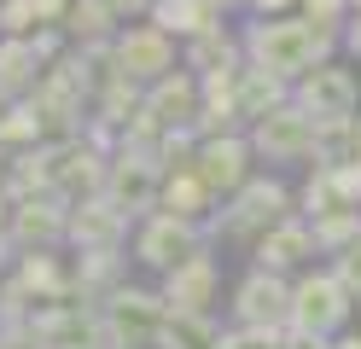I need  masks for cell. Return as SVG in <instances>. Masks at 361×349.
Returning <instances> with one entry per match:
<instances>
[{"label":"cell","mask_w":361,"mask_h":349,"mask_svg":"<svg viewBox=\"0 0 361 349\" xmlns=\"http://www.w3.org/2000/svg\"><path fill=\"white\" fill-rule=\"evenodd\" d=\"M128 239H134V221L105 192L71 209V250H128Z\"/></svg>","instance_id":"17"},{"label":"cell","mask_w":361,"mask_h":349,"mask_svg":"<svg viewBox=\"0 0 361 349\" xmlns=\"http://www.w3.org/2000/svg\"><path fill=\"white\" fill-rule=\"evenodd\" d=\"M12 279L41 302V309H47V302H71V256L64 250H24Z\"/></svg>","instance_id":"19"},{"label":"cell","mask_w":361,"mask_h":349,"mask_svg":"<svg viewBox=\"0 0 361 349\" xmlns=\"http://www.w3.org/2000/svg\"><path fill=\"white\" fill-rule=\"evenodd\" d=\"M35 146H47V128H41V116L30 99H18L6 116H0V152L18 157V152H35Z\"/></svg>","instance_id":"27"},{"label":"cell","mask_w":361,"mask_h":349,"mask_svg":"<svg viewBox=\"0 0 361 349\" xmlns=\"http://www.w3.org/2000/svg\"><path fill=\"white\" fill-rule=\"evenodd\" d=\"M298 18H309L321 35H344V23L355 12H350V0H298Z\"/></svg>","instance_id":"33"},{"label":"cell","mask_w":361,"mask_h":349,"mask_svg":"<svg viewBox=\"0 0 361 349\" xmlns=\"http://www.w3.org/2000/svg\"><path fill=\"white\" fill-rule=\"evenodd\" d=\"M198 175H204V186L210 192L228 204L233 192L245 180L257 175V152H251V140L245 134H228V140H204V146H198V163H192Z\"/></svg>","instance_id":"16"},{"label":"cell","mask_w":361,"mask_h":349,"mask_svg":"<svg viewBox=\"0 0 361 349\" xmlns=\"http://www.w3.org/2000/svg\"><path fill=\"white\" fill-rule=\"evenodd\" d=\"M245 12H251V18H291L298 0H245Z\"/></svg>","instance_id":"38"},{"label":"cell","mask_w":361,"mask_h":349,"mask_svg":"<svg viewBox=\"0 0 361 349\" xmlns=\"http://www.w3.org/2000/svg\"><path fill=\"white\" fill-rule=\"evenodd\" d=\"M216 349H286V332H245V326H228Z\"/></svg>","instance_id":"35"},{"label":"cell","mask_w":361,"mask_h":349,"mask_svg":"<svg viewBox=\"0 0 361 349\" xmlns=\"http://www.w3.org/2000/svg\"><path fill=\"white\" fill-rule=\"evenodd\" d=\"M105 6L117 12L123 23H140V18H152V6H157V0H105Z\"/></svg>","instance_id":"39"},{"label":"cell","mask_w":361,"mask_h":349,"mask_svg":"<svg viewBox=\"0 0 361 349\" xmlns=\"http://www.w3.org/2000/svg\"><path fill=\"white\" fill-rule=\"evenodd\" d=\"M355 157H361V116H355Z\"/></svg>","instance_id":"49"},{"label":"cell","mask_w":361,"mask_h":349,"mask_svg":"<svg viewBox=\"0 0 361 349\" xmlns=\"http://www.w3.org/2000/svg\"><path fill=\"white\" fill-rule=\"evenodd\" d=\"M157 209H164V216H175V221L204 227L216 209H221V198L204 186V175H198V169H180V175H164V198H157Z\"/></svg>","instance_id":"20"},{"label":"cell","mask_w":361,"mask_h":349,"mask_svg":"<svg viewBox=\"0 0 361 349\" xmlns=\"http://www.w3.org/2000/svg\"><path fill=\"white\" fill-rule=\"evenodd\" d=\"M314 250L321 256H344L355 239H361V209H326V216H314Z\"/></svg>","instance_id":"30"},{"label":"cell","mask_w":361,"mask_h":349,"mask_svg":"<svg viewBox=\"0 0 361 349\" xmlns=\"http://www.w3.org/2000/svg\"><path fill=\"white\" fill-rule=\"evenodd\" d=\"M326 209H350L344 198H338V180H332V169H309V180L298 186V216H326Z\"/></svg>","instance_id":"31"},{"label":"cell","mask_w":361,"mask_h":349,"mask_svg":"<svg viewBox=\"0 0 361 349\" xmlns=\"http://www.w3.org/2000/svg\"><path fill=\"white\" fill-rule=\"evenodd\" d=\"M326 268L338 274V286H344V291H350V297L361 302V239H355V245H350L344 256H332V262H326Z\"/></svg>","instance_id":"36"},{"label":"cell","mask_w":361,"mask_h":349,"mask_svg":"<svg viewBox=\"0 0 361 349\" xmlns=\"http://www.w3.org/2000/svg\"><path fill=\"white\" fill-rule=\"evenodd\" d=\"M128 262H134L128 250H71V297L87 309H105L123 286H134Z\"/></svg>","instance_id":"15"},{"label":"cell","mask_w":361,"mask_h":349,"mask_svg":"<svg viewBox=\"0 0 361 349\" xmlns=\"http://www.w3.org/2000/svg\"><path fill=\"white\" fill-rule=\"evenodd\" d=\"M245 140H251L257 163H314V116L298 105L268 111L262 123L245 128Z\"/></svg>","instance_id":"10"},{"label":"cell","mask_w":361,"mask_h":349,"mask_svg":"<svg viewBox=\"0 0 361 349\" xmlns=\"http://www.w3.org/2000/svg\"><path fill=\"white\" fill-rule=\"evenodd\" d=\"M291 105L309 111L314 123H338V116H361V76L350 64H314L309 76L291 82Z\"/></svg>","instance_id":"8"},{"label":"cell","mask_w":361,"mask_h":349,"mask_svg":"<svg viewBox=\"0 0 361 349\" xmlns=\"http://www.w3.org/2000/svg\"><path fill=\"white\" fill-rule=\"evenodd\" d=\"M286 314H291V279L251 268L233 286L228 326H245V332H286Z\"/></svg>","instance_id":"9"},{"label":"cell","mask_w":361,"mask_h":349,"mask_svg":"<svg viewBox=\"0 0 361 349\" xmlns=\"http://www.w3.org/2000/svg\"><path fill=\"white\" fill-rule=\"evenodd\" d=\"M71 198H59V192H41V198H24V204H12V245L18 256L24 250H71Z\"/></svg>","instance_id":"11"},{"label":"cell","mask_w":361,"mask_h":349,"mask_svg":"<svg viewBox=\"0 0 361 349\" xmlns=\"http://www.w3.org/2000/svg\"><path fill=\"white\" fill-rule=\"evenodd\" d=\"M6 221H12V198L0 192V227H6Z\"/></svg>","instance_id":"45"},{"label":"cell","mask_w":361,"mask_h":349,"mask_svg":"<svg viewBox=\"0 0 361 349\" xmlns=\"http://www.w3.org/2000/svg\"><path fill=\"white\" fill-rule=\"evenodd\" d=\"M245 64V47L239 35L221 23V30H204V35H192V41H180V70H192V76H210V70H233Z\"/></svg>","instance_id":"22"},{"label":"cell","mask_w":361,"mask_h":349,"mask_svg":"<svg viewBox=\"0 0 361 349\" xmlns=\"http://www.w3.org/2000/svg\"><path fill=\"white\" fill-rule=\"evenodd\" d=\"M157 291H164L169 314H216V291H221L216 250H198V256H187L180 268H169L164 279H157Z\"/></svg>","instance_id":"13"},{"label":"cell","mask_w":361,"mask_h":349,"mask_svg":"<svg viewBox=\"0 0 361 349\" xmlns=\"http://www.w3.org/2000/svg\"><path fill=\"white\" fill-rule=\"evenodd\" d=\"M280 105H291V82L245 64V76H239V116H245V123H262V116L280 111Z\"/></svg>","instance_id":"25"},{"label":"cell","mask_w":361,"mask_h":349,"mask_svg":"<svg viewBox=\"0 0 361 349\" xmlns=\"http://www.w3.org/2000/svg\"><path fill=\"white\" fill-rule=\"evenodd\" d=\"M332 349H361V332H344V338H338Z\"/></svg>","instance_id":"44"},{"label":"cell","mask_w":361,"mask_h":349,"mask_svg":"<svg viewBox=\"0 0 361 349\" xmlns=\"http://www.w3.org/2000/svg\"><path fill=\"white\" fill-rule=\"evenodd\" d=\"M41 30V18H35V0H0V35H12V41H30Z\"/></svg>","instance_id":"34"},{"label":"cell","mask_w":361,"mask_h":349,"mask_svg":"<svg viewBox=\"0 0 361 349\" xmlns=\"http://www.w3.org/2000/svg\"><path fill=\"white\" fill-rule=\"evenodd\" d=\"M6 169H12V157H6V152H0V192H6Z\"/></svg>","instance_id":"46"},{"label":"cell","mask_w":361,"mask_h":349,"mask_svg":"<svg viewBox=\"0 0 361 349\" xmlns=\"http://www.w3.org/2000/svg\"><path fill=\"white\" fill-rule=\"evenodd\" d=\"M198 146H204V140H198L192 128H169L164 140H157V163H164V175L192 169V163H198Z\"/></svg>","instance_id":"32"},{"label":"cell","mask_w":361,"mask_h":349,"mask_svg":"<svg viewBox=\"0 0 361 349\" xmlns=\"http://www.w3.org/2000/svg\"><path fill=\"white\" fill-rule=\"evenodd\" d=\"M105 169H111V157L94 152L82 134L76 140H47V175H53V192L59 198H71V204L99 198L105 192Z\"/></svg>","instance_id":"12"},{"label":"cell","mask_w":361,"mask_h":349,"mask_svg":"<svg viewBox=\"0 0 361 349\" xmlns=\"http://www.w3.org/2000/svg\"><path fill=\"white\" fill-rule=\"evenodd\" d=\"M198 250H210L204 245V227L175 221V216H164V209H152L146 221H134V239H128V256L146 274H157V279H164L169 268H180L187 256H198Z\"/></svg>","instance_id":"6"},{"label":"cell","mask_w":361,"mask_h":349,"mask_svg":"<svg viewBox=\"0 0 361 349\" xmlns=\"http://www.w3.org/2000/svg\"><path fill=\"white\" fill-rule=\"evenodd\" d=\"M99 326H105V349H157L169 326V302L157 286H123L99 309Z\"/></svg>","instance_id":"4"},{"label":"cell","mask_w":361,"mask_h":349,"mask_svg":"<svg viewBox=\"0 0 361 349\" xmlns=\"http://www.w3.org/2000/svg\"><path fill=\"white\" fill-rule=\"evenodd\" d=\"M111 59H117V76L152 87V82H164V76L180 70V41L140 18V23H123V35L111 41Z\"/></svg>","instance_id":"7"},{"label":"cell","mask_w":361,"mask_h":349,"mask_svg":"<svg viewBox=\"0 0 361 349\" xmlns=\"http://www.w3.org/2000/svg\"><path fill=\"white\" fill-rule=\"evenodd\" d=\"M291 216H298V192H291L280 175H262V169H257V175L204 221V245H210V250H216V245L251 250L268 227H280V221H291Z\"/></svg>","instance_id":"2"},{"label":"cell","mask_w":361,"mask_h":349,"mask_svg":"<svg viewBox=\"0 0 361 349\" xmlns=\"http://www.w3.org/2000/svg\"><path fill=\"white\" fill-rule=\"evenodd\" d=\"M350 12H361V0H350Z\"/></svg>","instance_id":"50"},{"label":"cell","mask_w":361,"mask_h":349,"mask_svg":"<svg viewBox=\"0 0 361 349\" xmlns=\"http://www.w3.org/2000/svg\"><path fill=\"white\" fill-rule=\"evenodd\" d=\"M286 349H332L326 338H298V332H286Z\"/></svg>","instance_id":"43"},{"label":"cell","mask_w":361,"mask_h":349,"mask_svg":"<svg viewBox=\"0 0 361 349\" xmlns=\"http://www.w3.org/2000/svg\"><path fill=\"white\" fill-rule=\"evenodd\" d=\"M221 343V320L216 314H169L157 349H216Z\"/></svg>","instance_id":"28"},{"label":"cell","mask_w":361,"mask_h":349,"mask_svg":"<svg viewBox=\"0 0 361 349\" xmlns=\"http://www.w3.org/2000/svg\"><path fill=\"white\" fill-rule=\"evenodd\" d=\"M30 41H35V53H41V64H59L64 53H71V35H64L59 23H41V30H35Z\"/></svg>","instance_id":"37"},{"label":"cell","mask_w":361,"mask_h":349,"mask_svg":"<svg viewBox=\"0 0 361 349\" xmlns=\"http://www.w3.org/2000/svg\"><path fill=\"white\" fill-rule=\"evenodd\" d=\"M216 6H221V12H239V6H245V0H216Z\"/></svg>","instance_id":"48"},{"label":"cell","mask_w":361,"mask_h":349,"mask_svg":"<svg viewBox=\"0 0 361 349\" xmlns=\"http://www.w3.org/2000/svg\"><path fill=\"white\" fill-rule=\"evenodd\" d=\"M41 76H47V64H41L35 41H12V35H0V87H6L12 99H30V93L41 87Z\"/></svg>","instance_id":"23"},{"label":"cell","mask_w":361,"mask_h":349,"mask_svg":"<svg viewBox=\"0 0 361 349\" xmlns=\"http://www.w3.org/2000/svg\"><path fill=\"white\" fill-rule=\"evenodd\" d=\"M239 47H245V64L251 70H268V76L280 82H298L309 76L314 64H332L344 47H338V35H321L309 18H251L239 23Z\"/></svg>","instance_id":"1"},{"label":"cell","mask_w":361,"mask_h":349,"mask_svg":"<svg viewBox=\"0 0 361 349\" xmlns=\"http://www.w3.org/2000/svg\"><path fill=\"white\" fill-rule=\"evenodd\" d=\"M146 111L164 128H192L198 111H204V87H198L192 70H175V76H164V82L146 87Z\"/></svg>","instance_id":"18"},{"label":"cell","mask_w":361,"mask_h":349,"mask_svg":"<svg viewBox=\"0 0 361 349\" xmlns=\"http://www.w3.org/2000/svg\"><path fill=\"white\" fill-rule=\"evenodd\" d=\"M338 47H344L350 59H361V12H355V18L344 23V35H338Z\"/></svg>","instance_id":"41"},{"label":"cell","mask_w":361,"mask_h":349,"mask_svg":"<svg viewBox=\"0 0 361 349\" xmlns=\"http://www.w3.org/2000/svg\"><path fill=\"white\" fill-rule=\"evenodd\" d=\"M146 23H157V30L175 35V41H192V35H204V30H221L228 12H221L216 0H157Z\"/></svg>","instance_id":"21"},{"label":"cell","mask_w":361,"mask_h":349,"mask_svg":"<svg viewBox=\"0 0 361 349\" xmlns=\"http://www.w3.org/2000/svg\"><path fill=\"white\" fill-rule=\"evenodd\" d=\"M105 198L117 204L128 221H146L157 209V198H164V163H157V152L117 146V157H111V169H105Z\"/></svg>","instance_id":"5"},{"label":"cell","mask_w":361,"mask_h":349,"mask_svg":"<svg viewBox=\"0 0 361 349\" xmlns=\"http://www.w3.org/2000/svg\"><path fill=\"white\" fill-rule=\"evenodd\" d=\"M350 309H355V297L338 286L332 268H303L298 279H291V314H286V332L338 343V338L350 332Z\"/></svg>","instance_id":"3"},{"label":"cell","mask_w":361,"mask_h":349,"mask_svg":"<svg viewBox=\"0 0 361 349\" xmlns=\"http://www.w3.org/2000/svg\"><path fill=\"white\" fill-rule=\"evenodd\" d=\"M140 111H146V87L128 82V76L105 82L99 99H94V116H99V123H111V128H128V116H140Z\"/></svg>","instance_id":"26"},{"label":"cell","mask_w":361,"mask_h":349,"mask_svg":"<svg viewBox=\"0 0 361 349\" xmlns=\"http://www.w3.org/2000/svg\"><path fill=\"white\" fill-rule=\"evenodd\" d=\"M355 157V116H338V123H314V163L309 169H338V163Z\"/></svg>","instance_id":"29"},{"label":"cell","mask_w":361,"mask_h":349,"mask_svg":"<svg viewBox=\"0 0 361 349\" xmlns=\"http://www.w3.org/2000/svg\"><path fill=\"white\" fill-rule=\"evenodd\" d=\"M71 6H76V0H35V18H41V23H59V30H64Z\"/></svg>","instance_id":"40"},{"label":"cell","mask_w":361,"mask_h":349,"mask_svg":"<svg viewBox=\"0 0 361 349\" xmlns=\"http://www.w3.org/2000/svg\"><path fill=\"white\" fill-rule=\"evenodd\" d=\"M12 268H18V245H12V233L0 227V279H6Z\"/></svg>","instance_id":"42"},{"label":"cell","mask_w":361,"mask_h":349,"mask_svg":"<svg viewBox=\"0 0 361 349\" xmlns=\"http://www.w3.org/2000/svg\"><path fill=\"white\" fill-rule=\"evenodd\" d=\"M12 105H18V99H12V93H6V87H0V116H6Z\"/></svg>","instance_id":"47"},{"label":"cell","mask_w":361,"mask_h":349,"mask_svg":"<svg viewBox=\"0 0 361 349\" xmlns=\"http://www.w3.org/2000/svg\"><path fill=\"white\" fill-rule=\"evenodd\" d=\"M314 227H309V216H291V221H280V227H268L262 239L251 245V268H262V274H280V279H298L309 262H314Z\"/></svg>","instance_id":"14"},{"label":"cell","mask_w":361,"mask_h":349,"mask_svg":"<svg viewBox=\"0 0 361 349\" xmlns=\"http://www.w3.org/2000/svg\"><path fill=\"white\" fill-rule=\"evenodd\" d=\"M64 35H71V47H111L123 35V18L105 0H76L71 18H64Z\"/></svg>","instance_id":"24"}]
</instances>
